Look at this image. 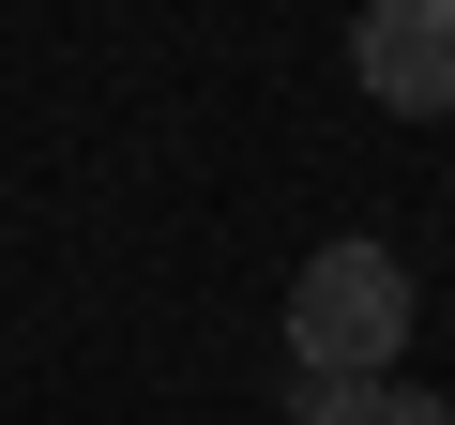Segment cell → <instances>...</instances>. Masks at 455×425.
<instances>
[{
	"mask_svg": "<svg viewBox=\"0 0 455 425\" xmlns=\"http://www.w3.org/2000/svg\"><path fill=\"white\" fill-rule=\"evenodd\" d=\"M410 259L395 244H364V229H334L304 274H289V365L304 380H395V349H410Z\"/></svg>",
	"mask_w": 455,
	"mask_h": 425,
	"instance_id": "cell-1",
	"label": "cell"
},
{
	"mask_svg": "<svg viewBox=\"0 0 455 425\" xmlns=\"http://www.w3.org/2000/svg\"><path fill=\"white\" fill-rule=\"evenodd\" d=\"M349 76L395 122H455V0H364L349 16Z\"/></svg>",
	"mask_w": 455,
	"mask_h": 425,
	"instance_id": "cell-2",
	"label": "cell"
},
{
	"mask_svg": "<svg viewBox=\"0 0 455 425\" xmlns=\"http://www.w3.org/2000/svg\"><path fill=\"white\" fill-rule=\"evenodd\" d=\"M349 425H455V395H425V380H364Z\"/></svg>",
	"mask_w": 455,
	"mask_h": 425,
	"instance_id": "cell-3",
	"label": "cell"
},
{
	"mask_svg": "<svg viewBox=\"0 0 455 425\" xmlns=\"http://www.w3.org/2000/svg\"><path fill=\"white\" fill-rule=\"evenodd\" d=\"M349 410H364V380H304L289 395V425H349Z\"/></svg>",
	"mask_w": 455,
	"mask_h": 425,
	"instance_id": "cell-4",
	"label": "cell"
}]
</instances>
